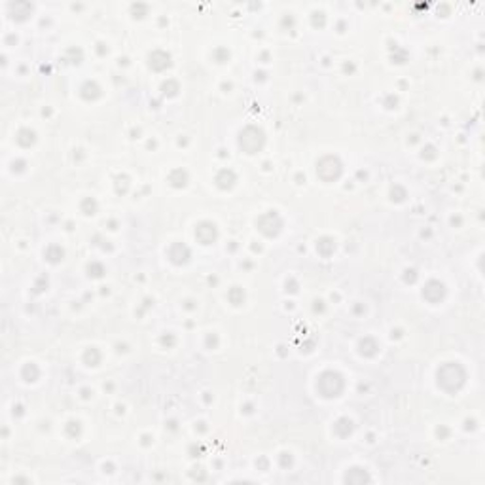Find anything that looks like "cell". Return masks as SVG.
<instances>
[{"label": "cell", "instance_id": "obj_1", "mask_svg": "<svg viewBox=\"0 0 485 485\" xmlns=\"http://www.w3.org/2000/svg\"><path fill=\"white\" fill-rule=\"evenodd\" d=\"M195 235L199 237V241H203V245H209L210 241L216 237V229H214L212 224H201L197 231H195Z\"/></svg>", "mask_w": 485, "mask_h": 485}]
</instances>
